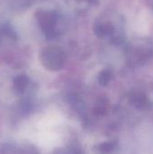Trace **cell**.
I'll list each match as a JSON object with an SVG mask.
<instances>
[{"label":"cell","instance_id":"6da1fadb","mask_svg":"<svg viewBox=\"0 0 153 154\" xmlns=\"http://www.w3.org/2000/svg\"><path fill=\"white\" fill-rule=\"evenodd\" d=\"M36 18L42 32L49 39H53L58 35L57 22L58 14L51 11L39 10L36 12Z\"/></svg>","mask_w":153,"mask_h":154},{"label":"cell","instance_id":"7a4b0ae2","mask_svg":"<svg viewBox=\"0 0 153 154\" xmlns=\"http://www.w3.org/2000/svg\"><path fill=\"white\" fill-rule=\"evenodd\" d=\"M43 63L50 69H60L65 61V53L59 47H48L41 53Z\"/></svg>","mask_w":153,"mask_h":154},{"label":"cell","instance_id":"3957f363","mask_svg":"<svg viewBox=\"0 0 153 154\" xmlns=\"http://www.w3.org/2000/svg\"><path fill=\"white\" fill-rule=\"evenodd\" d=\"M77 1H88V2H92L93 0H77Z\"/></svg>","mask_w":153,"mask_h":154}]
</instances>
